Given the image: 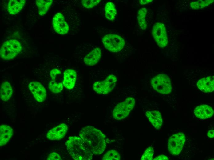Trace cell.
<instances>
[{
    "label": "cell",
    "mask_w": 214,
    "mask_h": 160,
    "mask_svg": "<svg viewBox=\"0 0 214 160\" xmlns=\"http://www.w3.org/2000/svg\"><path fill=\"white\" fill-rule=\"evenodd\" d=\"M13 134V129L9 126L2 125L0 127V145H6L10 139Z\"/></svg>",
    "instance_id": "obj_18"
},
{
    "label": "cell",
    "mask_w": 214,
    "mask_h": 160,
    "mask_svg": "<svg viewBox=\"0 0 214 160\" xmlns=\"http://www.w3.org/2000/svg\"><path fill=\"white\" fill-rule=\"evenodd\" d=\"M121 157L119 153L116 150H112L107 151L103 155L102 159L104 160H119Z\"/></svg>",
    "instance_id": "obj_25"
},
{
    "label": "cell",
    "mask_w": 214,
    "mask_h": 160,
    "mask_svg": "<svg viewBox=\"0 0 214 160\" xmlns=\"http://www.w3.org/2000/svg\"><path fill=\"white\" fill-rule=\"evenodd\" d=\"M20 42L16 40H10L4 42L0 47L1 57L5 60L14 58L22 50Z\"/></svg>",
    "instance_id": "obj_6"
},
{
    "label": "cell",
    "mask_w": 214,
    "mask_h": 160,
    "mask_svg": "<svg viewBox=\"0 0 214 160\" xmlns=\"http://www.w3.org/2000/svg\"><path fill=\"white\" fill-rule=\"evenodd\" d=\"M214 2V0H199L191 2L190 4L192 9L198 10L208 6Z\"/></svg>",
    "instance_id": "obj_24"
},
{
    "label": "cell",
    "mask_w": 214,
    "mask_h": 160,
    "mask_svg": "<svg viewBox=\"0 0 214 160\" xmlns=\"http://www.w3.org/2000/svg\"><path fill=\"white\" fill-rule=\"evenodd\" d=\"M154 154V150L152 147H148L143 153L141 160H152Z\"/></svg>",
    "instance_id": "obj_26"
},
{
    "label": "cell",
    "mask_w": 214,
    "mask_h": 160,
    "mask_svg": "<svg viewBox=\"0 0 214 160\" xmlns=\"http://www.w3.org/2000/svg\"><path fill=\"white\" fill-rule=\"evenodd\" d=\"M29 88L38 102H42L45 100L46 93L45 88L41 83L37 81L31 82L29 84Z\"/></svg>",
    "instance_id": "obj_13"
},
{
    "label": "cell",
    "mask_w": 214,
    "mask_h": 160,
    "mask_svg": "<svg viewBox=\"0 0 214 160\" xmlns=\"http://www.w3.org/2000/svg\"><path fill=\"white\" fill-rule=\"evenodd\" d=\"M68 130L67 126L65 124L61 123L49 131L46 136L49 140H60L64 137Z\"/></svg>",
    "instance_id": "obj_14"
},
{
    "label": "cell",
    "mask_w": 214,
    "mask_h": 160,
    "mask_svg": "<svg viewBox=\"0 0 214 160\" xmlns=\"http://www.w3.org/2000/svg\"><path fill=\"white\" fill-rule=\"evenodd\" d=\"M36 4L38 10L39 14L43 16L48 12L52 4L53 0H37Z\"/></svg>",
    "instance_id": "obj_21"
},
{
    "label": "cell",
    "mask_w": 214,
    "mask_h": 160,
    "mask_svg": "<svg viewBox=\"0 0 214 160\" xmlns=\"http://www.w3.org/2000/svg\"><path fill=\"white\" fill-rule=\"evenodd\" d=\"M52 25L55 31L58 34L64 35L69 32V25L63 15L61 13H57L55 14L52 20Z\"/></svg>",
    "instance_id": "obj_12"
},
{
    "label": "cell",
    "mask_w": 214,
    "mask_h": 160,
    "mask_svg": "<svg viewBox=\"0 0 214 160\" xmlns=\"http://www.w3.org/2000/svg\"><path fill=\"white\" fill-rule=\"evenodd\" d=\"M151 84L153 88L159 93L168 94L171 91L170 79L165 74H160L155 76L152 79Z\"/></svg>",
    "instance_id": "obj_9"
},
{
    "label": "cell",
    "mask_w": 214,
    "mask_h": 160,
    "mask_svg": "<svg viewBox=\"0 0 214 160\" xmlns=\"http://www.w3.org/2000/svg\"><path fill=\"white\" fill-rule=\"evenodd\" d=\"M147 10L145 8H143L138 11L137 18L139 25L142 29L146 28L147 24L145 18L146 15Z\"/></svg>",
    "instance_id": "obj_23"
},
{
    "label": "cell",
    "mask_w": 214,
    "mask_h": 160,
    "mask_svg": "<svg viewBox=\"0 0 214 160\" xmlns=\"http://www.w3.org/2000/svg\"><path fill=\"white\" fill-rule=\"evenodd\" d=\"M13 93V89L10 83L6 81L2 84L0 87L1 99L7 101L11 98Z\"/></svg>",
    "instance_id": "obj_20"
},
{
    "label": "cell",
    "mask_w": 214,
    "mask_h": 160,
    "mask_svg": "<svg viewBox=\"0 0 214 160\" xmlns=\"http://www.w3.org/2000/svg\"><path fill=\"white\" fill-rule=\"evenodd\" d=\"M63 85L67 90L73 92H81L84 86L83 75L76 68H69L63 72Z\"/></svg>",
    "instance_id": "obj_5"
},
{
    "label": "cell",
    "mask_w": 214,
    "mask_h": 160,
    "mask_svg": "<svg viewBox=\"0 0 214 160\" xmlns=\"http://www.w3.org/2000/svg\"><path fill=\"white\" fill-rule=\"evenodd\" d=\"M145 115L154 127L156 129H159L163 124V120L160 113L158 111H148Z\"/></svg>",
    "instance_id": "obj_17"
},
{
    "label": "cell",
    "mask_w": 214,
    "mask_h": 160,
    "mask_svg": "<svg viewBox=\"0 0 214 160\" xmlns=\"http://www.w3.org/2000/svg\"><path fill=\"white\" fill-rule=\"evenodd\" d=\"M117 80L112 72L93 70L89 74V88L97 94H106L114 88Z\"/></svg>",
    "instance_id": "obj_1"
},
{
    "label": "cell",
    "mask_w": 214,
    "mask_h": 160,
    "mask_svg": "<svg viewBox=\"0 0 214 160\" xmlns=\"http://www.w3.org/2000/svg\"><path fill=\"white\" fill-rule=\"evenodd\" d=\"M25 0H10L7 6V10L10 14L15 15L17 14L23 7Z\"/></svg>",
    "instance_id": "obj_19"
},
{
    "label": "cell",
    "mask_w": 214,
    "mask_h": 160,
    "mask_svg": "<svg viewBox=\"0 0 214 160\" xmlns=\"http://www.w3.org/2000/svg\"><path fill=\"white\" fill-rule=\"evenodd\" d=\"M152 1V0H140L139 1V2L141 4L144 5L149 3Z\"/></svg>",
    "instance_id": "obj_31"
},
{
    "label": "cell",
    "mask_w": 214,
    "mask_h": 160,
    "mask_svg": "<svg viewBox=\"0 0 214 160\" xmlns=\"http://www.w3.org/2000/svg\"><path fill=\"white\" fill-rule=\"evenodd\" d=\"M101 1L100 0H83L81 1V3L84 7L89 9L97 6Z\"/></svg>",
    "instance_id": "obj_27"
},
{
    "label": "cell",
    "mask_w": 214,
    "mask_h": 160,
    "mask_svg": "<svg viewBox=\"0 0 214 160\" xmlns=\"http://www.w3.org/2000/svg\"><path fill=\"white\" fill-rule=\"evenodd\" d=\"M79 135L93 154L99 155L103 152L106 146L105 136L100 130L88 126L81 129Z\"/></svg>",
    "instance_id": "obj_2"
},
{
    "label": "cell",
    "mask_w": 214,
    "mask_h": 160,
    "mask_svg": "<svg viewBox=\"0 0 214 160\" xmlns=\"http://www.w3.org/2000/svg\"><path fill=\"white\" fill-rule=\"evenodd\" d=\"M75 58L84 65L92 66L99 61L101 55V50L97 47L90 45L79 46L75 50Z\"/></svg>",
    "instance_id": "obj_4"
},
{
    "label": "cell",
    "mask_w": 214,
    "mask_h": 160,
    "mask_svg": "<svg viewBox=\"0 0 214 160\" xmlns=\"http://www.w3.org/2000/svg\"><path fill=\"white\" fill-rule=\"evenodd\" d=\"M168 158L167 156L164 155L158 156L153 159V160H168Z\"/></svg>",
    "instance_id": "obj_29"
},
{
    "label": "cell",
    "mask_w": 214,
    "mask_h": 160,
    "mask_svg": "<svg viewBox=\"0 0 214 160\" xmlns=\"http://www.w3.org/2000/svg\"><path fill=\"white\" fill-rule=\"evenodd\" d=\"M61 158L60 155L55 152H53L50 153L48 156L47 160H60Z\"/></svg>",
    "instance_id": "obj_28"
},
{
    "label": "cell",
    "mask_w": 214,
    "mask_h": 160,
    "mask_svg": "<svg viewBox=\"0 0 214 160\" xmlns=\"http://www.w3.org/2000/svg\"><path fill=\"white\" fill-rule=\"evenodd\" d=\"M102 42L105 48L112 52L120 51L124 47L125 41L120 36L115 34L106 35L102 39Z\"/></svg>",
    "instance_id": "obj_8"
},
{
    "label": "cell",
    "mask_w": 214,
    "mask_h": 160,
    "mask_svg": "<svg viewBox=\"0 0 214 160\" xmlns=\"http://www.w3.org/2000/svg\"><path fill=\"white\" fill-rule=\"evenodd\" d=\"M194 114L198 118L202 119L208 118L214 114L213 109L206 105H202L196 107L195 109Z\"/></svg>",
    "instance_id": "obj_15"
},
{
    "label": "cell",
    "mask_w": 214,
    "mask_h": 160,
    "mask_svg": "<svg viewBox=\"0 0 214 160\" xmlns=\"http://www.w3.org/2000/svg\"><path fill=\"white\" fill-rule=\"evenodd\" d=\"M207 136L211 138H213L214 136V130H209L207 133Z\"/></svg>",
    "instance_id": "obj_30"
},
{
    "label": "cell",
    "mask_w": 214,
    "mask_h": 160,
    "mask_svg": "<svg viewBox=\"0 0 214 160\" xmlns=\"http://www.w3.org/2000/svg\"><path fill=\"white\" fill-rule=\"evenodd\" d=\"M135 101L133 97H128L124 101L117 104L113 109L112 116L114 119L121 120L125 119L129 115L133 108Z\"/></svg>",
    "instance_id": "obj_7"
},
{
    "label": "cell",
    "mask_w": 214,
    "mask_h": 160,
    "mask_svg": "<svg viewBox=\"0 0 214 160\" xmlns=\"http://www.w3.org/2000/svg\"><path fill=\"white\" fill-rule=\"evenodd\" d=\"M105 16L107 19L112 21L114 20L117 14V10L114 4L108 2L105 5Z\"/></svg>",
    "instance_id": "obj_22"
},
{
    "label": "cell",
    "mask_w": 214,
    "mask_h": 160,
    "mask_svg": "<svg viewBox=\"0 0 214 160\" xmlns=\"http://www.w3.org/2000/svg\"><path fill=\"white\" fill-rule=\"evenodd\" d=\"M214 76H210L199 80L197 82L198 88L202 91L208 93L214 90Z\"/></svg>",
    "instance_id": "obj_16"
},
{
    "label": "cell",
    "mask_w": 214,
    "mask_h": 160,
    "mask_svg": "<svg viewBox=\"0 0 214 160\" xmlns=\"http://www.w3.org/2000/svg\"><path fill=\"white\" fill-rule=\"evenodd\" d=\"M67 150L72 158L76 160H90L93 154L89 147L80 137H69L65 143Z\"/></svg>",
    "instance_id": "obj_3"
},
{
    "label": "cell",
    "mask_w": 214,
    "mask_h": 160,
    "mask_svg": "<svg viewBox=\"0 0 214 160\" xmlns=\"http://www.w3.org/2000/svg\"><path fill=\"white\" fill-rule=\"evenodd\" d=\"M152 35L158 46L161 48L165 47L168 44V39L165 27L164 24L157 22L153 26Z\"/></svg>",
    "instance_id": "obj_11"
},
{
    "label": "cell",
    "mask_w": 214,
    "mask_h": 160,
    "mask_svg": "<svg viewBox=\"0 0 214 160\" xmlns=\"http://www.w3.org/2000/svg\"><path fill=\"white\" fill-rule=\"evenodd\" d=\"M185 141V136L183 133L180 132L172 135L169 138L168 143L170 153L173 155L180 154Z\"/></svg>",
    "instance_id": "obj_10"
}]
</instances>
